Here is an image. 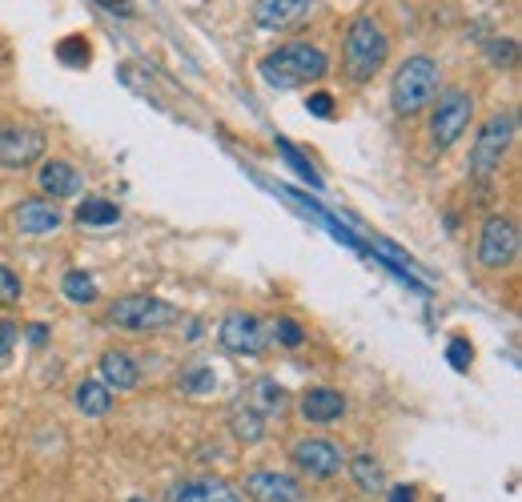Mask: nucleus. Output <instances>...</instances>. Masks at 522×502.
Here are the masks:
<instances>
[{
	"mask_svg": "<svg viewBox=\"0 0 522 502\" xmlns=\"http://www.w3.org/2000/svg\"><path fill=\"white\" fill-rule=\"evenodd\" d=\"M390 65V29L374 13H358L342 33V73L350 85H370Z\"/></svg>",
	"mask_w": 522,
	"mask_h": 502,
	"instance_id": "nucleus-1",
	"label": "nucleus"
},
{
	"mask_svg": "<svg viewBox=\"0 0 522 502\" xmlns=\"http://www.w3.org/2000/svg\"><path fill=\"white\" fill-rule=\"evenodd\" d=\"M261 81L278 93H290V89H310L318 81H326L330 73V57L326 49L310 45V41H290V45H278L274 53L261 57L257 65Z\"/></svg>",
	"mask_w": 522,
	"mask_h": 502,
	"instance_id": "nucleus-2",
	"label": "nucleus"
},
{
	"mask_svg": "<svg viewBox=\"0 0 522 502\" xmlns=\"http://www.w3.org/2000/svg\"><path fill=\"white\" fill-rule=\"evenodd\" d=\"M438 93H442V69H438V61L426 57V53H414V57H406L394 69L390 109H394V117H422L434 105Z\"/></svg>",
	"mask_w": 522,
	"mask_h": 502,
	"instance_id": "nucleus-3",
	"label": "nucleus"
},
{
	"mask_svg": "<svg viewBox=\"0 0 522 502\" xmlns=\"http://www.w3.org/2000/svg\"><path fill=\"white\" fill-rule=\"evenodd\" d=\"M105 318L113 330H125V334H161V330L181 326V310L153 294H125L109 306Z\"/></svg>",
	"mask_w": 522,
	"mask_h": 502,
	"instance_id": "nucleus-4",
	"label": "nucleus"
},
{
	"mask_svg": "<svg viewBox=\"0 0 522 502\" xmlns=\"http://www.w3.org/2000/svg\"><path fill=\"white\" fill-rule=\"evenodd\" d=\"M514 129H518V117H514V113H494V117L474 133V145H470V177H474V181H490V177L502 169L510 145H514Z\"/></svg>",
	"mask_w": 522,
	"mask_h": 502,
	"instance_id": "nucleus-5",
	"label": "nucleus"
},
{
	"mask_svg": "<svg viewBox=\"0 0 522 502\" xmlns=\"http://www.w3.org/2000/svg\"><path fill=\"white\" fill-rule=\"evenodd\" d=\"M470 121H474V93H466V89H442L434 97V105H430V125H426L430 145L438 153L450 149V145H458L462 133L470 129Z\"/></svg>",
	"mask_w": 522,
	"mask_h": 502,
	"instance_id": "nucleus-6",
	"label": "nucleus"
},
{
	"mask_svg": "<svg viewBox=\"0 0 522 502\" xmlns=\"http://www.w3.org/2000/svg\"><path fill=\"white\" fill-rule=\"evenodd\" d=\"M518 262V225L502 213L482 221L478 233V266L482 270H510Z\"/></svg>",
	"mask_w": 522,
	"mask_h": 502,
	"instance_id": "nucleus-7",
	"label": "nucleus"
},
{
	"mask_svg": "<svg viewBox=\"0 0 522 502\" xmlns=\"http://www.w3.org/2000/svg\"><path fill=\"white\" fill-rule=\"evenodd\" d=\"M217 342H221V350H229V354H237V358H257L261 350H266V326H261L257 314L233 310V314L221 318Z\"/></svg>",
	"mask_w": 522,
	"mask_h": 502,
	"instance_id": "nucleus-8",
	"label": "nucleus"
},
{
	"mask_svg": "<svg viewBox=\"0 0 522 502\" xmlns=\"http://www.w3.org/2000/svg\"><path fill=\"white\" fill-rule=\"evenodd\" d=\"M290 458H294V466H298L302 474H310V478H334V474L346 466V450H342L334 438H322V434L298 438V442L290 446Z\"/></svg>",
	"mask_w": 522,
	"mask_h": 502,
	"instance_id": "nucleus-9",
	"label": "nucleus"
},
{
	"mask_svg": "<svg viewBox=\"0 0 522 502\" xmlns=\"http://www.w3.org/2000/svg\"><path fill=\"white\" fill-rule=\"evenodd\" d=\"M45 157V133L33 125H0V169H29Z\"/></svg>",
	"mask_w": 522,
	"mask_h": 502,
	"instance_id": "nucleus-10",
	"label": "nucleus"
},
{
	"mask_svg": "<svg viewBox=\"0 0 522 502\" xmlns=\"http://www.w3.org/2000/svg\"><path fill=\"white\" fill-rule=\"evenodd\" d=\"M314 13V0H253V25L266 33H282L302 25Z\"/></svg>",
	"mask_w": 522,
	"mask_h": 502,
	"instance_id": "nucleus-11",
	"label": "nucleus"
},
{
	"mask_svg": "<svg viewBox=\"0 0 522 502\" xmlns=\"http://www.w3.org/2000/svg\"><path fill=\"white\" fill-rule=\"evenodd\" d=\"M241 486H245V494L253 502H298L302 498L298 478L282 474V470H249Z\"/></svg>",
	"mask_w": 522,
	"mask_h": 502,
	"instance_id": "nucleus-12",
	"label": "nucleus"
},
{
	"mask_svg": "<svg viewBox=\"0 0 522 502\" xmlns=\"http://www.w3.org/2000/svg\"><path fill=\"white\" fill-rule=\"evenodd\" d=\"M165 502H245V498L225 478H181L165 490Z\"/></svg>",
	"mask_w": 522,
	"mask_h": 502,
	"instance_id": "nucleus-13",
	"label": "nucleus"
},
{
	"mask_svg": "<svg viewBox=\"0 0 522 502\" xmlns=\"http://www.w3.org/2000/svg\"><path fill=\"white\" fill-rule=\"evenodd\" d=\"M298 410H302V418H306L310 426H334V422L346 418L350 402H346V394L334 390V386H310V390L302 394Z\"/></svg>",
	"mask_w": 522,
	"mask_h": 502,
	"instance_id": "nucleus-14",
	"label": "nucleus"
},
{
	"mask_svg": "<svg viewBox=\"0 0 522 502\" xmlns=\"http://www.w3.org/2000/svg\"><path fill=\"white\" fill-rule=\"evenodd\" d=\"M61 221H65V217H61L57 201H49V197H29V201H21V205L13 209V225H17V233H25V237L57 233Z\"/></svg>",
	"mask_w": 522,
	"mask_h": 502,
	"instance_id": "nucleus-15",
	"label": "nucleus"
},
{
	"mask_svg": "<svg viewBox=\"0 0 522 502\" xmlns=\"http://www.w3.org/2000/svg\"><path fill=\"white\" fill-rule=\"evenodd\" d=\"M229 434L241 442V446H257L261 438L270 434V414H261L253 402L245 398H233L229 406Z\"/></svg>",
	"mask_w": 522,
	"mask_h": 502,
	"instance_id": "nucleus-16",
	"label": "nucleus"
},
{
	"mask_svg": "<svg viewBox=\"0 0 522 502\" xmlns=\"http://www.w3.org/2000/svg\"><path fill=\"white\" fill-rule=\"evenodd\" d=\"M37 185H41V193L45 197H73L77 189H81V173L73 169V161H65V157H53V161H45L41 165V173H37Z\"/></svg>",
	"mask_w": 522,
	"mask_h": 502,
	"instance_id": "nucleus-17",
	"label": "nucleus"
},
{
	"mask_svg": "<svg viewBox=\"0 0 522 502\" xmlns=\"http://www.w3.org/2000/svg\"><path fill=\"white\" fill-rule=\"evenodd\" d=\"M101 382H105L109 390H117V394L137 390L141 366H137L133 354H125V350H105V354H101Z\"/></svg>",
	"mask_w": 522,
	"mask_h": 502,
	"instance_id": "nucleus-18",
	"label": "nucleus"
},
{
	"mask_svg": "<svg viewBox=\"0 0 522 502\" xmlns=\"http://www.w3.org/2000/svg\"><path fill=\"white\" fill-rule=\"evenodd\" d=\"M245 402H253L261 414H282L286 406H290V390L278 382V378H266V374H261V378H253L249 386H245V394H241Z\"/></svg>",
	"mask_w": 522,
	"mask_h": 502,
	"instance_id": "nucleus-19",
	"label": "nucleus"
},
{
	"mask_svg": "<svg viewBox=\"0 0 522 502\" xmlns=\"http://www.w3.org/2000/svg\"><path fill=\"white\" fill-rule=\"evenodd\" d=\"M346 466H350V478H354V486L362 494H382L386 490V466L370 450H358L354 458H346Z\"/></svg>",
	"mask_w": 522,
	"mask_h": 502,
	"instance_id": "nucleus-20",
	"label": "nucleus"
},
{
	"mask_svg": "<svg viewBox=\"0 0 522 502\" xmlns=\"http://www.w3.org/2000/svg\"><path fill=\"white\" fill-rule=\"evenodd\" d=\"M73 402H77V410H81V414L101 418V414H109V410H113V390H109L105 382H97V378H85V382L77 386Z\"/></svg>",
	"mask_w": 522,
	"mask_h": 502,
	"instance_id": "nucleus-21",
	"label": "nucleus"
},
{
	"mask_svg": "<svg viewBox=\"0 0 522 502\" xmlns=\"http://www.w3.org/2000/svg\"><path fill=\"white\" fill-rule=\"evenodd\" d=\"M61 294H65L73 306H89V302H97V282H93L85 270H69V274L61 278Z\"/></svg>",
	"mask_w": 522,
	"mask_h": 502,
	"instance_id": "nucleus-22",
	"label": "nucleus"
},
{
	"mask_svg": "<svg viewBox=\"0 0 522 502\" xmlns=\"http://www.w3.org/2000/svg\"><path fill=\"white\" fill-rule=\"evenodd\" d=\"M117 217H121V209L113 201H105V197H85L77 205V221L81 225H113Z\"/></svg>",
	"mask_w": 522,
	"mask_h": 502,
	"instance_id": "nucleus-23",
	"label": "nucleus"
},
{
	"mask_svg": "<svg viewBox=\"0 0 522 502\" xmlns=\"http://www.w3.org/2000/svg\"><path fill=\"white\" fill-rule=\"evenodd\" d=\"M177 386H181L185 394H209V390L217 386V374H213V366H189V370H181Z\"/></svg>",
	"mask_w": 522,
	"mask_h": 502,
	"instance_id": "nucleus-24",
	"label": "nucleus"
},
{
	"mask_svg": "<svg viewBox=\"0 0 522 502\" xmlns=\"http://www.w3.org/2000/svg\"><path fill=\"white\" fill-rule=\"evenodd\" d=\"M274 342L286 346V350H298V346L306 342V330H302L294 318H278V322H274Z\"/></svg>",
	"mask_w": 522,
	"mask_h": 502,
	"instance_id": "nucleus-25",
	"label": "nucleus"
},
{
	"mask_svg": "<svg viewBox=\"0 0 522 502\" xmlns=\"http://www.w3.org/2000/svg\"><path fill=\"white\" fill-rule=\"evenodd\" d=\"M57 57H61L65 65H77V69H85V65H89V41H85V37H69V41H61Z\"/></svg>",
	"mask_w": 522,
	"mask_h": 502,
	"instance_id": "nucleus-26",
	"label": "nucleus"
},
{
	"mask_svg": "<svg viewBox=\"0 0 522 502\" xmlns=\"http://www.w3.org/2000/svg\"><path fill=\"white\" fill-rule=\"evenodd\" d=\"M446 358H450V366H454L458 374H466V370H470V362H474V346H470L466 338H450Z\"/></svg>",
	"mask_w": 522,
	"mask_h": 502,
	"instance_id": "nucleus-27",
	"label": "nucleus"
},
{
	"mask_svg": "<svg viewBox=\"0 0 522 502\" xmlns=\"http://www.w3.org/2000/svg\"><path fill=\"white\" fill-rule=\"evenodd\" d=\"M21 278L9 270V266H0V306H17L21 302Z\"/></svg>",
	"mask_w": 522,
	"mask_h": 502,
	"instance_id": "nucleus-28",
	"label": "nucleus"
},
{
	"mask_svg": "<svg viewBox=\"0 0 522 502\" xmlns=\"http://www.w3.org/2000/svg\"><path fill=\"white\" fill-rule=\"evenodd\" d=\"M17 338H21V326H17V322H9V318H0V362H5V358L13 354Z\"/></svg>",
	"mask_w": 522,
	"mask_h": 502,
	"instance_id": "nucleus-29",
	"label": "nucleus"
},
{
	"mask_svg": "<svg viewBox=\"0 0 522 502\" xmlns=\"http://www.w3.org/2000/svg\"><path fill=\"white\" fill-rule=\"evenodd\" d=\"M306 109H310L314 117H334V97H330V93H310Z\"/></svg>",
	"mask_w": 522,
	"mask_h": 502,
	"instance_id": "nucleus-30",
	"label": "nucleus"
},
{
	"mask_svg": "<svg viewBox=\"0 0 522 502\" xmlns=\"http://www.w3.org/2000/svg\"><path fill=\"white\" fill-rule=\"evenodd\" d=\"M97 5H101L105 13H113V17H133V13H137L133 0H97Z\"/></svg>",
	"mask_w": 522,
	"mask_h": 502,
	"instance_id": "nucleus-31",
	"label": "nucleus"
},
{
	"mask_svg": "<svg viewBox=\"0 0 522 502\" xmlns=\"http://www.w3.org/2000/svg\"><path fill=\"white\" fill-rule=\"evenodd\" d=\"M390 502H414V486H390Z\"/></svg>",
	"mask_w": 522,
	"mask_h": 502,
	"instance_id": "nucleus-32",
	"label": "nucleus"
},
{
	"mask_svg": "<svg viewBox=\"0 0 522 502\" xmlns=\"http://www.w3.org/2000/svg\"><path fill=\"white\" fill-rule=\"evenodd\" d=\"M45 334H49V330H45V326H41V322H37V326H33V330H29V338H33V342H37V346H41V342H45Z\"/></svg>",
	"mask_w": 522,
	"mask_h": 502,
	"instance_id": "nucleus-33",
	"label": "nucleus"
},
{
	"mask_svg": "<svg viewBox=\"0 0 522 502\" xmlns=\"http://www.w3.org/2000/svg\"><path fill=\"white\" fill-rule=\"evenodd\" d=\"M129 502H145V498H129Z\"/></svg>",
	"mask_w": 522,
	"mask_h": 502,
	"instance_id": "nucleus-34",
	"label": "nucleus"
}]
</instances>
